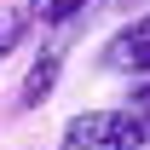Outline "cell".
<instances>
[{"mask_svg": "<svg viewBox=\"0 0 150 150\" xmlns=\"http://www.w3.org/2000/svg\"><path fill=\"white\" fill-rule=\"evenodd\" d=\"M69 150H150L144 115H133L127 104H104V110H81L64 127Z\"/></svg>", "mask_w": 150, "mask_h": 150, "instance_id": "cell-1", "label": "cell"}, {"mask_svg": "<svg viewBox=\"0 0 150 150\" xmlns=\"http://www.w3.org/2000/svg\"><path fill=\"white\" fill-rule=\"evenodd\" d=\"M104 64L121 75H150V12H139L133 23L115 29V40L104 46Z\"/></svg>", "mask_w": 150, "mask_h": 150, "instance_id": "cell-2", "label": "cell"}, {"mask_svg": "<svg viewBox=\"0 0 150 150\" xmlns=\"http://www.w3.org/2000/svg\"><path fill=\"white\" fill-rule=\"evenodd\" d=\"M58 75H64V40H52V46L29 64V75H23V87H18V110H40V104L58 93Z\"/></svg>", "mask_w": 150, "mask_h": 150, "instance_id": "cell-3", "label": "cell"}, {"mask_svg": "<svg viewBox=\"0 0 150 150\" xmlns=\"http://www.w3.org/2000/svg\"><path fill=\"white\" fill-rule=\"evenodd\" d=\"M93 6H98V0H29L23 12H29L40 29H64V23H75L81 12H93Z\"/></svg>", "mask_w": 150, "mask_h": 150, "instance_id": "cell-4", "label": "cell"}, {"mask_svg": "<svg viewBox=\"0 0 150 150\" xmlns=\"http://www.w3.org/2000/svg\"><path fill=\"white\" fill-rule=\"evenodd\" d=\"M29 29H35V18L23 12V6H0V58H12L29 40Z\"/></svg>", "mask_w": 150, "mask_h": 150, "instance_id": "cell-5", "label": "cell"}, {"mask_svg": "<svg viewBox=\"0 0 150 150\" xmlns=\"http://www.w3.org/2000/svg\"><path fill=\"white\" fill-rule=\"evenodd\" d=\"M127 110L144 115V127H150V75H139V81L127 87Z\"/></svg>", "mask_w": 150, "mask_h": 150, "instance_id": "cell-6", "label": "cell"}]
</instances>
